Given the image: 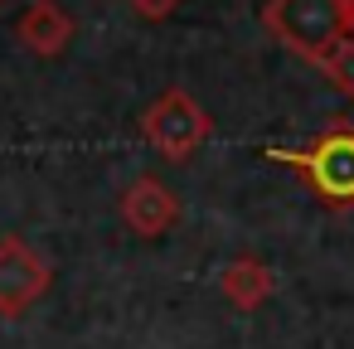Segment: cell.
<instances>
[{"label":"cell","mask_w":354,"mask_h":349,"mask_svg":"<svg viewBox=\"0 0 354 349\" xmlns=\"http://www.w3.org/2000/svg\"><path fill=\"white\" fill-rule=\"evenodd\" d=\"M267 160L291 165L325 209H354V122L349 117H335L325 131H315L296 151L272 146Z\"/></svg>","instance_id":"cell-1"},{"label":"cell","mask_w":354,"mask_h":349,"mask_svg":"<svg viewBox=\"0 0 354 349\" xmlns=\"http://www.w3.org/2000/svg\"><path fill=\"white\" fill-rule=\"evenodd\" d=\"M344 0H267L262 6V30L301 54L306 64H320L339 39H344Z\"/></svg>","instance_id":"cell-2"},{"label":"cell","mask_w":354,"mask_h":349,"mask_svg":"<svg viewBox=\"0 0 354 349\" xmlns=\"http://www.w3.org/2000/svg\"><path fill=\"white\" fill-rule=\"evenodd\" d=\"M214 122L209 112L185 93V88H165L146 112H141V136L165 155V160H189L204 141H209Z\"/></svg>","instance_id":"cell-3"},{"label":"cell","mask_w":354,"mask_h":349,"mask_svg":"<svg viewBox=\"0 0 354 349\" xmlns=\"http://www.w3.org/2000/svg\"><path fill=\"white\" fill-rule=\"evenodd\" d=\"M54 281V267L25 243V238H0V315H25Z\"/></svg>","instance_id":"cell-4"},{"label":"cell","mask_w":354,"mask_h":349,"mask_svg":"<svg viewBox=\"0 0 354 349\" xmlns=\"http://www.w3.org/2000/svg\"><path fill=\"white\" fill-rule=\"evenodd\" d=\"M175 218H180V199H175V189L165 180L141 175V180L127 185V194H122V223L136 238H160Z\"/></svg>","instance_id":"cell-5"},{"label":"cell","mask_w":354,"mask_h":349,"mask_svg":"<svg viewBox=\"0 0 354 349\" xmlns=\"http://www.w3.org/2000/svg\"><path fill=\"white\" fill-rule=\"evenodd\" d=\"M73 15L59 6V0H30V6L20 10V20H15V35H20V44L30 49V54H39V59H54V54H64L68 49V39H73Z\"/></svg>","instance_id":"cell-6"},{"label":"cell","mask_w":354,"mask_h":349,"mask_svg":"<svg viewBox=\"0 0 354 349\" xmlns=\"http://www.w3.org/2000/svg\"><path fill=\"white\" fill-rule=\"evenodd\" d=\"M218 286H223V296L238 305V310H257L272 291H277V272L262 262V257H233L223 272H218Z\"/></svg>","instance_id":"cell-7"},{"label":"cell","mask_w":354,"mask_h":349,"mask_svg":"<svg viewBox=\"0 0 354 349\" xmlns=\"http://www.w3.org/2000/svg\"><path fill=\"white\" fill-rule=\"evenodd\" d=\"M315 68L330 78V88H335L339 97H354V39H339Z\"/></svg>","instance_id":"cell-8"},{"label":"cell","mask_w":354,"mask_h":349,"mask_svg":"<svg viewBox=\"0 0 354 349\" xmlns=\"http://www.w3.org/2000/svg\"><path fill=\"white\" fill-rule=\"evenodd\" d=\"M127 6H131L141 20H170V15L185 6V0H127Z\"/></svg>","instance_id":"cell-9"},{"label":"cell","mask_w":354,"mask_h":349,"mask_svg":"<svg viewBox=\"0 0 354 349\" xmlns=\"http://www.w3.org/2000/svg\"><path fill=\"white\" fill-rule=\"evenodd\" d=\"M339 15H344V39H354V0H344Z\"/></svg>","instance_id":"cell-10"}]
</instances>
